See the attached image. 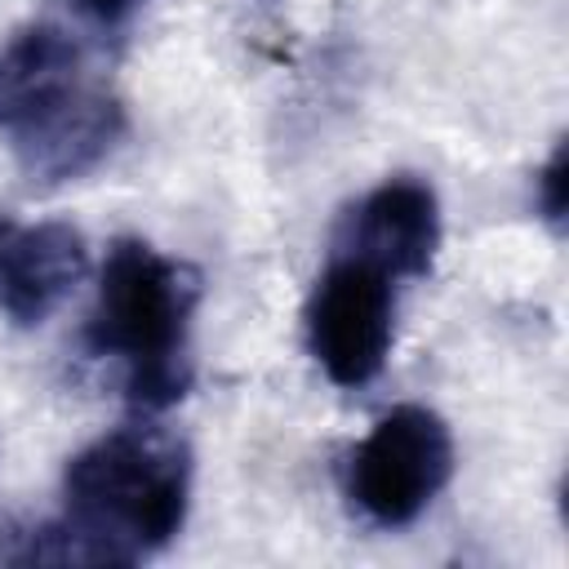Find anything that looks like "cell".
Listing matches in <instances>:
<instances>
[{
  "label": "cell",
  "mask_w": 569,
  "mask_h": 569,
  "mask_svg": "<svg viewBox=\"0 0 569 569\" xmlns=\"http://www.w3.org/2000/svg\"><path fill=\"white\" fill-rule=\"evenodd\" d=\"M89 249L71 222L0 231V307L18 329L44 325L84 280Z\"/></svg>",
  "instance_id": "7"
},
{
  "label": "cell",
  "mask_w": 569,
  "mask_h": 569,
  "mask_svg": "<svg viewBox=\"0 0 569 569\" xmlns=\"http://www.w3.org/2000/svg\"><path fill=\"white\" fill-rule=\"evenodd\" d=\"M396 338V280L338 249L307 298V347L333 387H365L382 373Z\"/></svg>",
  "instance_id": "5"
},
{
  "label": "cell",
  "mask_w": 569,
  "mask_h": 569,
  "mask_svg": "<svg viewBox=\"0 0 569 569\" xmlns=\"http://www.w3.org/2000/svg\"><path fill=\"white\" fill-rule=\"evenodd\" d=\"M569 164H565V142H556L551 147V156H547V164L538 169V178H533V204L542 209V218L560 231L565 227V187H569Z\"/></svg>",
  "instance_id": "8"
},
{
  "label": "cell",
  "mask_w": 569,
  "mask_h": 569,
  "mask_svg": "<svg viewBox=\"0 0 569 569\" xmlns=\"http://www.w3.org/2000/svg\"><path fill=\"white\" fill-rule=\"evenodd\" d=\"M338 249L378 262L391 280H422L440 249V200L413 173L382 178L347 218Z\"/></svg>",
  "instance_id": "6"
},
{
  "label": "cell",
  "mask_w": 569,
  "mask_h": 569,
  "mask_svg": "<svg viewBox=\"0 0 569 569\" xmlns=\"http://www.w3.org/2000/svg\"><path fill=\"white\" fill-rule=\"evenodd\" d=\"M196 298V271L156 244L120 236L107 249L98 298L84 320V347L98 360H120L124 391L138 413H164L187 396V338Z\"/></svg>",
  "instance_id": "3"
},
{
  "label": "cell",
  "mask_w": 569,
  "mask_h": 569,
  "mask_svg": "<svg viewBox=\"0 0 569 569\" xmlns=\"http://www.w3.org/2000/svg\"><path fill=\"white\" fill-rule=\"evenodd\" d=\"M62 498L80 565H133L178 538L191 502V453L164 427H116L67 462Z\"/></svg>",
  "instance_id": "1"
},
{
  "label": "cell",
  "mask_w": 569,
  "mask_h": 569,
  "mask_svg": "<svg viewBox=\"0 0 569 569\" xmlns=\"http://www.w3.org/2000/svg\"><path fill=\"white\" fill-rule=\"evenodd\" d=\"M453 476L449 422L427 405L387 409L351 449L347 493L378 529L413 525Z\"/></svg>",
  "instance_id": "4"
},
{
  "label": "cell",
  "mask_w": 569,
  "mask_h": 569,
  "mask_svg": "<svg viewBox=\"0 0 569 569\" xmlns=\"http://www.w3.org/2000/svg\"><path fill=\"white\" fill-rule=\"evenodd\" d=\"M0 129L27 178L58 187L116 151L124 111L89 80L80 40L53 22H36L0 58Z\"/></svg>",
  "instance_id": "2"
},
{
  "label": "cell",
  "mask_w": 569,
  "mask_h": 569,
  "mask_svg": "<svg viewBox=\"0 0 569 569\" xmlns=\"http://www.w3.org/2000/svg\"><path fill=\"white\" fill-rule=\"evenodd\" d=\"M84 18H93V22H102V27H116V22H124L142 0H71Z\"/></svg>",
  "instance_id": "9"
}]
</instances>
